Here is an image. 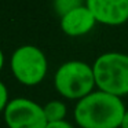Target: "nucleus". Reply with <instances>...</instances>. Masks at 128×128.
<instances>
[{
    "label": "nucleus",
    "mask_w": 128,
    "mask_h": 128,
    "mask_svg": "<svg viewBox=\"0 0 128 128\" xmlns=\"http://www.w3.org/2000/svg\"><path fill=\"white\" fill-rule=\"evenodd\" d=\"M125 112L121 98L103 91H94L77 100L74 121L81 128H120Z\"/></svg>",
    "instance_id": "f257e3e1"
},
{
    "label": "nucleus",
    "mask_w": 128,
    "mask_h": 128,
    "mask_svg": "<svg viewBox=\"0 0 128 128\" xmlns=\"http://www.w3.org/2000/svg\"><path fill=\"white\" fill-rule=\"evenodd\" d=\"M95 84L99 91L114 96L128 94V55L121 52H106L95 59Z\"/></svg>",
    "instance_id": "f03ea898"
},
{
    "label": "nucleus",
    "mask_w": 128,
    "mask_h": 128,
    "mask_svg": "<svg viewBox=\"0 0 128 128\" xmlns=\"http://www.w3.org/2000/svg\"><path fill=\"white\" fill-rule=\"evenodd\" d=\"M54 86L64 98L80 100L94 92V87H96L94 69L81 61L65 62L55 72Z\"/></svg>",
    "instance_id": "7ed1b4c3"
},
{
    "label": "nucleus",
    "mask_w": 128,
    "mask_h": 128,
    "mask_svg": "<svg viewBox=\"0 0 128 128\" xmlns=\"http://www.w3.org/2000/svg\"><path fill=\"white\" fill-rule=\"evenodd\" d=\"M10 68L14 77L26 87H33L44 80L48 62L44 52L34 46H21L12 52Z\"/></svg>",
    "instance_id": "20e7f679"
},
{
    "label": "nucleus",
    "mask_w": 128,
    "mask_h": 128,
    "mask_svg": "<svg viewBox=\"0 0 128 128\" xmlns=\"http://www.w3.org/2000/svg\"><path fill=\"white\" fill-rule=\"evenodd\" d=\"M4 121L8 128H46L44 109L32 99H11L4 110Z\"/></svg>",
    "instance_id": "39448f33"
},
{
    "label": "nucleus",
    "mask_w": 128,
    "mask_h": 128,
    "mask_svg": "<svg viewBox=\"0 0 128 128\" xmlns=\"http://www.w3.org/2000/svg\"><path fill=\"white\" fill-rule=\"evenodd\" d=\"M86 6L103 25L117 26L128 21V0H86Z\"/></svg>",
    "instance_id": "423d86ee"
},
{
    "label": "nucleus",
    "mask_w": 128,
    "mask_h": 128,
    "mask_svg": "<svg viewBox=\"0 0 128 128\" xmlns=\"http://www.w3.org/2000/svg\"><path fill=\"white\" fill-rule=\"evenodd\" d=\"M95 24L96 21L91 11L87 8V6H81L61 17V29L65 34L70 37H77L90 33Z\"/></svg>",
    "instance_id": "0eeeda50"
},
{
    "label": "nucleus",
    "mask_w": 128,
    "mask_h": 128,
    "mask_svg": "<svg viewBox=\"0 0 128 128\" xmlns=\"http://www.w3.org/2000/svg\"><path fill=\"white\" fill-rule=\"evenodd\" d=\"M43 109H44V114L48 122L65 120V116H66L68 112L66 105L61 100H50L48 103H46L43 106Z\"/></svg>",
    "instance_id": "6e6552de"
},
{
    "label": "nucleus",
    "mask_w": 128,
    "mask_h": 128,
    "mask_svg": "<svg viewBox=\"0 0 128 128\" xmlns=\"http://www.w3.org/2000/svg\"><path fill=\"white\" fill-rule=\"evenodd\" d=\"M83 6V0H54V8L59 17Z\"/></svg>",
    "instance_id": "1a4fd4ad"
},
{
    "label": "nucleus",
    "mask_w": 128,
    "mask_h": 128,
    "mask_svg": "<svg viewBox=\"0 0 128 128\" xmlns=\"http://www.w3.org/2000/svg\"><path fill=\"white\" fill-rule=\"evenodd\" d=\"M8 91L7 87L4 86V83L0 81V113H4L7 105H8Z\"/></svg>",
    "instance_id": "9d476101"
},
{
    "label": "nucleus",
    "mask_w": 128,
    "mask_h": 128,
    "mask_svg": "<svg viewBox=\"0 0 128 128\" xmlns=\"http://www.w3.org/2000/svg\"><path fill=\"white\" fill-rule=\"evenodd\" d=\"M46 128H73L68 121L62 120V121H54V122H47Z\"/></svg>",
    "instance_id": "9b49d317"
},
{
    "label": "nucleus",
    "mask_w": 128,
    "mask_h": 128,
    "mask_svg": "<svg viewBox=\"0 0 128 128\" xmlns=\"http://www.w3.org/2000/svg\"><path fill=\"white\" fill-rule=\"evenodd\" d=\"M120 128H128V110L125 112L124 117H122V121H121V127Z\"/></svg>",
    "instance_id": "f8f14e48"
},
{
    "label": "nucleus",
    "mask_w": 128,
    "mask_h": 128,
    "mask_svg": "<svg viewBox=\"0 0 128 128\" xmlns=\"http://www.w3.org/2000/svg\"><path fill=\"white\" fill-rule=\"evenodd\" d=\"M3 65H4V54L2 51V48H0V72L3 69Z\"/></svg>",
    "instance_id": "ddd939ff"
}]
</instances>
